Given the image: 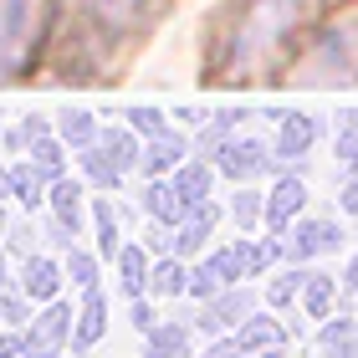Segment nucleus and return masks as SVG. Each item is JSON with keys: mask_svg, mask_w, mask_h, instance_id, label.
Wrapping results in <instances>:
<instances>
[{"mask_svg": "<svg viewBox=\"0 0 358 358\" xmlns=\"http://www.w3.org/2000/svg\"><path fill=\"white\" fill-rule=\"evenodd\" d=\"M313 10V0H246L236 10V26L225 36L220 67L231 83H241L246 72L266 67V62L287 46V36L302 26V15Z\"/></svg>", "mask_w": 358, "mask_h": 358, "instance_id": "f257e3e1", "label": "nucleus"}, {"mask_svg": "<svg viewBox=\"0 0 358 358\" xmlns=\"http://www.w3.org/2000/svg\"><path fill=\"white\" fill-rule=\"evenodd\" d=\"M251 313H256V292L241 282V287H225L220 297L200 302V313H194V328L210 333V338H231V333H236Z\"/></svg>", "mask_w": 358, "mask_h": 358, "instance_id": "f03ea898", "label": "nucleus"}, {"mask_svg": "<svg viewBox=\"0 0 358 358\" xmlns=\"http://www.w3.org/2000/svg\"><path fill=\"white\" fill-rule=\"evenodd\" d=\"M282 241H287V262L307 266V262H317V256H333L348 236H343V225L328 220V215H302Z\"/></svg>", "mask_w": 358, "mask_h": 358, "instance_id": "7ed1b4c3", "label": "nucleus"}, {"mask_svg": "<svg viewBox=\"0 0 358 358\" xmlns=\"http://www.w3.org/2000/svg\"><path fill=\"white\" fill-rule=\"evenodd\" d=\"M215 169H220L225 179H236V185H251V179H262V174L282 169V164H276V149H271L266 138H231V143L220 149Z\"/></svg>", "mask_w": 358, "mask_h": 358, "instance_id": "20e7f679", "label": "nucleus"}, {"mask_svg": "<svg viewBox=\"0 0 358 358\" xmlns=\"http://www.w3.org/2000/svg\"><path fill=\"white\" fill-rule=\"evenodd\" d=\"M72 333H77V307L72 302H41V313L31 317V348H46V353H62V348H72Z\"/></svg>", "mask_w": 358, "mask_h": 358, "instance_id": "39448f33", "label": "nucleus"}, {"mask_svg": "<svg viewBox=\"0 0 358 358\" xmlns=\"http://www.w3.org/2000/svg\"><path fill=\"white\" fill-rule=\"evenodd\" d=\"M302 205H307V185H302L297 174H282V179L266 189V231L287 236L292 225L302 220Z\"/></svg>", "mask_w": 358, "mask_h": 358, "instance_id": "423d86ee", "label": "nucleus"}, {"mask_svg": "<svg viewBox=\"0 0 358 358\" xmlns=\"http://www.w3.org/2000/svg\"><path fill=\"white\" fill-rule=\"evenodd\" d=\"M15 282L26 287L31 302H57L62 287H67V266H62L57 256L36 251V256H26V262H21V276H15Z\"/></svg>", "mask_w": 358, "mask_h": 358, "instance_id": "0eeeda50", "label": "nucleus"}, {"mask_svg": "<svg viewBox=\"0 0 358 358\" xmlns=\"http://www.w3.org/2000/svg\"><path fill=\"white\" fill-rule=\"evenodd\" d=\"M215 225H220V210H215V200H205L200 210H189V220L174 231V256H179V262H200V256H205V246L215 241Z\"/></svg>", "mask_w": 358, "mask_h": 358, "instance_id": "6e6552de", "label": "nucleus"}, {"mask_svg": "<svg viewBox=\"0 0 358 358\" xmlns=\"http://www.w3.org/2000/svg\"><path fill=\"white\" fill-rule=\"evenodd\" d=\"M103 338H108V292H103V287H87V292H83V307H77L72 353H92Z\"/></svg>", "mask_w": 358, "mask_h": 358, "instance_id": "1a4fd4ad", "label": "nucleus"}, {"mask_svg": "<svg viewBox=\"0 0 358 358\" xmlns=\"http://www.w3.org/2000/svg\"><path fill=\"white\" fill-rule=\"evenodd\" d=\"M317 134H322V123L317 118H307V113H282V134H276V164H302L307 159V149L317 143Z\"/></svg>", "mask_w": 358, "mask_h": 358, "instance_id": "9d476101", "label": "nucleus"}, {"mask_svg": "<svg viewBox=\"0 0 358 358\" xmlns=\"http://www.w3.org/2000/svg\"><path fill=\"white\" fill-rule=\"evenodd\" d=\"M31 26V0H0V77H10Z\"/></svg>", "mask_w": 358, "mask_h": 358, "instance_id": "9b49d317", "label": "nucleus"}, {"mask_svg": "<svg viewBox=\"0 0 358 358\" xmlns=\"http://www.w3.org/2000/svg\"><path fill=\"white\" fill-rule=\"evenodd\" d=\"M194 154V143L185 134H164V138H154V143H143V179H169L185 159Z\"/></svg>", "mask_w": 358, "mask_h": 358, "instance_id": "f8f14e48", "label": "nucleus"}, {"mask_svg": "<svg viewBox=\"0 0 358 358\" xmlns=\"http://www.w3.org/2000/svg\"><path fill=\"white\" fill-rule=\"evenodd\" d=\"M287 333H292V328H287V322H276V313L266 307V313H251L231 338L256 358V353H266V348H287Z\"/></svg>", "mask_w": 358, "mask_h": 358, "instance_id": "ddd939ff", "label": "nucleus"}, {"mask_svg": "<svg viewBox=\"0 0 358 358\" xmlns=\"http://www.w3.org/2000/svg\"><path fill=\"white\" fill-rule=\"evenodd\" d=\"M46 194H52V179H46L31 159H21V164H10V200L21 215H36V210L46 205Z\"/></svg>", "mask_w": 358, "mask_h": 358, "instance_id": "4468645a", "label": "nucleus"}, {"mask_svg": "<svg viewBox=\"0 0 358 358\" xmlns=\"http://www.w3.org/2000/svg\"><path fill=\"white\" fill-rule=\"evenodd\" d=\"M215 164H210V159H185V164H179L174 174H169V185L179 189V200H185L189 210H200L205 200H210V189H215Z\"/></svg>", "mask_w": 358, "mask_h": 358, "instance_id": "2eb2a0df", "label": "nucleus"}, {"mask_svg": "<svg viewBox=\"0 0 358 358\" xmlns=\"http://www.w3.org/2000/svg\"><path fill=\"white\" fill-rule=\"evenodd\" d=\"M194 322H159L154 333H143V358H194Z\"/></svg>", "mask_w": 358, "mask_h": 358, "instance_id": "dca6fc26", "label": "nucleus"}, {"mask_svg": "<svg viewBox=\"0 0 358 358\" xmlns=\"http://www.w3.org/2000/svg\"><path fill=\"white\" fill-rule=\"evenodd\" d=\"M143 215L149 220H159V225H185L189 220V205L179 200V189L169 185V179H149V185H143Z\"/></svg>", "mask_w": 358, "mask_h": 358, "instance_id": "f3484780", "label": "nucleus"}, {"mask_svg": "<svg viewBox=\"0 0 358 358\" xmlns=\"http://www.w3.org/2000/svg\"><path fill=\"white\" fill-rule=\"evenodd\" d=\"M149 276H154V251L149 246H123L118 251V287H123V297L134 302V297H149Z\"/></svg>", "mask_w": 358, "mask_h": 358, "instance_id": "a211bd4d", "label": "nucleus"}, {"mask_svg": "<svg viewBox=\"0 0 358 358\" xmlns=\"http://www.w3.org/2000/svg\"><path fill=\"white\" fill-rule=\"evenodd\" d=\"M307 282H313V271H307V266L282 262V266L271 271V282H266V307H271V313H287V307H297L302 292H307Z\"/></svg>", "mask_w": 358, "mask_h": 358, "instance_id": "6ab92c4d", "label": "nucleus"}, {"mask_svg": "<svg viewBox=\"0 0 358 358\" xmlns=\"http://www.w3.org/2000/svg\"><path fill=\"white\" fill-rule=\"evenodd\" d=\"M46 200H52V220L62 225V231H72V236H83V185H77V179H52V194H46Z\"/></svg>", "mask_w": 358, "mask_h": 358, "instance_id": "aec40b11", "label": "nucleus"}, {"mask_svg": "<svg viewBox=\"0 0 358 358\" xmlns=\"http://www.w3.org/2000/svg\"><path fill=\"white\" fill-rule=\"evenodd\" d=\"M149 297H154V302H179V297H189V262H179V256H159V262H154V276H149Z\"/></svg>", "mask_w": 358, "mask_h": 358, "instance_id": "412c9836", "label": "nucleus"}, {"mask_svg": "<svg viewBox=\"0 0 358 358\" xmlns=\"http://www.w3.org/2000/svg\"><path fill=\"white\" fill-rule=\"evenodd\" d=\"M246 118H251L246 108H236V113H220V118H210V123L200 128V134H194V159H210V164H215V159H220V149L231 143V134H236V128L246 123Z\"/></svg>", "mask_w": 358, "mask_h": 358, "instance_id": "4be33fe9", "label": "nucleus"}, {"mask_svg": "<svg viewBox=\"0 0 358 358\" xmlns=\"http://www.w3.org/2000/svg\"><path fill=\"white\" fill-rule=\"evenodd\" d=\"M302 313L317 317V322H328L333 313H343V287H338V276L313 271V282H307V292H302Z\"/></svg>", "mask_w": 358, "mask_h": 358, "instance_id": "5701e85b", "label": "nucleus"}, {"mask_svg": "<svg viewBox=\"0 0 358 358\" xmlns=\"http://www.w3.org/2000/svg\"><path fill=\"white\" fill-rule=\"evenodd\" d=\"M77 169H83V179H87L92 189H118V185H123L118 159H113L103 143H87V149H77Z\"/></svg>", "mask_w": 358, "mask_h": 358, "instance_id": "b1692460", "label": "nucleus"}, {"mask_svg": "<svg viewBox=\"0 0 358 358\" xmlns=\"http://www.w3.org/2000/svg\"><path fill=\"white\" fill-rule=\"evenodd\" d=\"M92 246L103 262H118V251L128 246L123 231H118V210H113L108 200H92Z\"/></svg>", "mask_w": 358, "mask_h": 358, "instance_id": "393cba45", "label": "nucleus"}, {"mask_svg": "<svg viewBox=\"0 0 358 358\" xmlns=\"http://www.w3.org/2000/svg\"><path fill=\"white\" fill-rule=\"evenodd\" d=\"M246 246V276L256 282V276H266V271H276L287 262V241L276 236V231H266V236H256V241H241Z\"/></svg>", "mask_w": 358, "mask_h": 358, "instance_id": "a878e982", "label": "nucleus"}, {"mask_svg": "<svg viewBox=\"0 0 358 358\" xmlns=\"http://www.w3.org/2000/svg\"><path fill=\"white\" fill-rule=\"evenodd\" d=\"M97 143H103V149L118 159V169H123V174L143 169V138H138L128 123H123V128H103V138H97Z\"/></svg>", "mask_w": 358, "mask_h": 358, "instance_id": "bb28decb", "label": "nucleus"}, {"mask_svg": "<svg viewBox=\"0 0 358 358\" xmlns=\"http://www.w3.org/2000/svg\"><path fill=\"white\" fill-rule=\"evenodd\" d=\"M231 220H236L246 236H256V231L266 225V194L251 189V185H241V189L231 194Z\"/></svg>", "mask_w": 358, "mask_h": 358, "instance_id": "cd10ccee", "label": "nucleus"}, {"mask_svg": "<svg viewBox=\"0 0 358 358\" xmlns=\"http://www.w3.org/2000/svg\"><path fill=\"white\" fill-rule=\"evenodd\" d=\"M57 134H62V143H67V149H87V143L103 138V123H97L92 113L72 108V113H62V118H57Z\"/></svg>", "mask_w": 358, "mask_h": 358, "instance_id": "c85d7f7f", "label": "nucleus"}, {"mask_svg": "<svg viewBox=\"0 0 358 358\" xmlns=\"http://www.w3.org/2000/svg\"><path fill=\"white\" fill-rule=\"evenodd\" d=\"M26 159H31V164H36L46 179H62V174H67V143H62V134L36 138V143L26 149Z\"/></svg>", "mask_w": 358, "mask_h": 358, "instance_id": "c756f323", "label": "nucleus"}, {"mask_svg": "<svg viewBox=\"0 0 358 358\" xmlns=\"http://www.w3.org/2000/svg\"><path fill=\"white\" fill-rule=\"evenodd\" d=\"M62 266H67V282L77 287V292H87V287H103V256L97 251H67L62 256Z\"/></svg>", "mask_w": 358, "mask_h": 358, "instance_id": "7c9ffc66", "label": "nucleus"}, {"mask_svg": "<svg viewBox=\"0 0 358 358\" xmlns=\"http://www.w3.org/2000/svg\"><path fill=\"white\" fill-rule=\"evenodd\" d=\"M210 262H215V271H220L225 287L251 282V276H246V246H241V241H225V246H215V251H210Z\"/></svg>", "mask_w": 358, "mask_h": 358, "instance_id": "2f4dec72", "label": "nucleus"}, {"mask_svg": "<svg viewBox=\"0 0 358 358\" xmlns=\"http://www.w3.org/2000/svg\"><path fill=\"white\" fill-rule=\"evenodd\" d=\"M123 118H128V128H134V134H138L143 143H154V138H164V134H174V128H169V113H159V108H149V103L128 108Z\"/></svg>", "mask_w": 358, "mask_h": 358, "instance_id": "473e14b6", "label": "nucleus"}, {"mask_svg": "<svg viewBox=\"0 0 358 358\" xmlns=\"http://www.w3.org/2000/svg\"><path fill=\"white\" fill-rule=\"evenodd\" d=\"M31 307H36V302L26 297V287L10 282V292L0 297V328H31V317H36Z\"/></svg>", "mask_w": 358, "mask_h": 358, "instance_id": "72a5a7b5", "label": "nucleus"}, {"mask_svg": "<svg viewBox=\"0 0 358 358\" xmlns=\"http://www.w3.org/2000/svg\"><path fill=\"white\" fill-rule=\"evenodd\" d=\"M225 282H220V271L210 256H200V262H189V297L194 302H210V297H220Z\"/></svg>", "mask_w": 358, "mask_h": 358, "instance_id": "f704fd0d", "label": "nucleus"}, {"mask_svg": "<svg viewBox=\"0 0 358 358\" xmlns=\"http://www.w3.org/2000/svg\"><path fill=\"white\" fill-rule=\"evenodd\" d=\"M343 338H358V317L353 313H333L317 328V348H333V343H343Z\"/></svg>", "mask_w": 358, "mask_h": 358, "instance_id": "c9c22d12", "label": "nucleus"}, {"mask_svg": "<svg viewBox=\"0 0 358 358\" xmlns=\"http://www.w3.org/2000/svg\"><path fill=\"white\" fill-rule=\"evenodd\" d=\"M87 6L103 15V21H113V26H123V21H134V15L149 6V0H87Z\"/></svg>", "mask_w": 358, "mask_h": 358, "instance_id": "e433bc0d", "label": "nucleus"}, {"mask_svg": "<svg viewBox=\"0 0 358 358\" xmlns=\"http://www.w3.org/2000/svg\"><path fill=\"white\" fill-rule=\"evenodd\" d=\"M128 322H134V333H154L164 317L154 313V297H134L128 302Z\"/></svg>", "mask_w": 358, "mask_h": 358, "instance_id": "4c0bfd02", "label": "nucleus"}, {"mask_svg": "<svg viewBox=\"0 0 358 358\" xmlns=\"http://www.w3.org/2000/svg\"><path fill=\"white\" fill-rule=\"evenodd\" d=\"M6 251H15L21 262H26V256H36V231H31L26 220H15L10 231H6Z\"/></svg>", "mask_w": 358, "mask_h": 358, "instance_id": "58836bf2", "label": "nucleus"}, {"mask_svg": "<svg viewBox=\"0 0 358 358\" xmlns=\"http://www.w3.org/2000/svg\"><path fill=\"white\" fill-rule=\"evenodd\" d=\"M333 154L343 159V169L358 164V128H338V138H333Z\"/></svg>", "mask_w": 358, "mask_h": 358, "instance_id": "ea45409f", "label": "nucleus"}, {"mask_svg": "<svg viewBox=\"0 0 358 358\" xmlns=\"http://www.w3.org/2000/svg\"><path fill=\"white\" fill-rule=\"evenodd\" d=\"M26 348H31L26 328H0V358H21Z\"/></svg>", "mask_w": 358, "mask_h": 358, "instance_id": "a19ab883", "label": "nucleus"}, {"mask_svg": "<svg viewBox=\"0 0 358 358\" xmlns=\"http://www.w3.org/2000/svg\"><path fill=\"white\" fill-rule=\"evenodd\" d=\"M200 358H251L246 348L236 343V338H210V348L200 353Z\"/></svg>", "mask_w": 358, "mask_h": 358, "instance_id": "79ce46f5", "label": "nucleus"}, {"mask_svg": "<svg viewBox=\"0 0 358 358\" xmlns=\"http://www.w3.org/2000/svg\"><path fill=\"white\" fill-rule=\"evenodd\" d=\"M338 210L358 220V174H348V179H343V189H338Z\"/></svg>", "mask_w": 358, "mask_h": 358, "instance_id": "37998d69", "label": "nucleus"}, {"mask_svg": "<svg viewBox=\"0 0 358 358\" xmlns=\"http://www.w3.org/2000/svg\"><path fill=\"white\" fill-rule=\"evenodd\" d=\"M338 287H343V302H358V256L343 266V282H338Z\"/></svg>", "mask_w": 358, "mask_h": 358, "instance_id": "c03bdc74", "label": "nucleus"}, {"mask_svg": "<svg viewBox=\"0 0 358 358\" xmlns=\"http://www.w3.org/2000/svg\"><path fill=\"white\" fill-rule=\"evenodd\" d=\"M0 200H10V169L0 164Z\"/></svg>", "mask_w": 358, "mask_h": 358, "instance_id": "a18cd8bd", "label": "nucleus"}, {"mask_svg": "<svg viewBox=\"0 0 358 358\" xmlns=\"http://www.w3.org/2000/svg\"><path fill=\"white\" fill-rule=\"evenodd\" d=\"M6 292H10V266L0 262V297H6Z\"/></svg>", "mask_w": 358, "mask_h": 358, "instance_id": "49530a36", "label": "nucleus"}, {"mask_svg": "<svg viewBox=\"0 0 358 358\" xmlns=\"http://www.w3.org/2000/svg\"><path fill=\"white\" fill-rule=\"evenodd\" d=\"M21 358H62V353H46V348H26Z\"/></svg>", "mask_w": 358, "mask_h": 358, "instance_id": "de8ad7c7", "label": "nucleus"}, {"mask_svg": "<svg viewBox=\"0 0 358 358\" xmlns=\"http://www.w3.org/2000/svg\"><path fill=\"white\" fill-rule=\"evenodd\" d=\"M343 128H358V108H348V113H343Z\"/></svg>", "mask_w": 358, "mask_h": 358, "instance_id": "09e8293b", "label": "nucleus"}, {"mask_svg": "<svg viewBox=\"0 0 358 358\" xmlns=\"http://www.w3.org/2000/svg\"><path fill=\"white\" fill-rule=\"evenodd\" d=\"M256 358H292L287 348H266V353H256Z\"/></svg>", "mask_w": 358, "mask_h": 358, "instance_id": "8fccbe9b", "label": "nucleus"}, {"mask_svg": "<svg viewBox=\"0 0 358 358\" xmlns=\"http://www.w3.org/2000/svg\"><path fill=\"white\" fill-rule=\"evenodd\" d=\"M348 174H358V164H353V169H348Z\"/></svg>", "mask_w": 358, "mask_h": 358, "instance_id": "3c124183", "label": "nucleus"}, {"mask_svg": "<svg viewBox=\"0 0 358 358\" xmlns=\"http://www.w3.org/2000/svg\"><path fill=\"white\" fill-rule=\"evenodd\" d=\"M0 246H6V241H0Z\"/></svg>", "mask_w": 358, "mask_h": 358, "instance_id": "603ef678", "label": "nucleus"}, {"mask_svg": "<svg viewBox=\"0 0 358 358\" xmlns=\"http://www.w3.org/2000/svg\"><path fill=\"white\" fill-rule=\"evenodd\" d=\"M0 134H6V128H0Z\"/></svg>", "mask_w": 358, "mask_h": 358, "instance_id": "864d4df0", "label": "nucleus"}]
</instances>
